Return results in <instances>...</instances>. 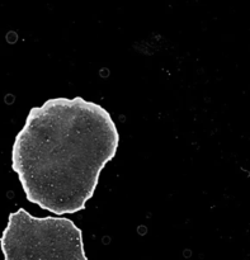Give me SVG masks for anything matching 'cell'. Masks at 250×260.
I'll return each mask as SVG.
<instances>
[{
  "mask_svg": "<svg viewBox=\"0 0 250 260\" xmlns=\"http://www.w3.org/2000/svg\"><path fill=\"white\" fill-rule=\"evenodd\" d=\"M118 145L116 123L101 104L52 98L30 108L14 139L12 169L28 202L58 217L74 215L93 198Z\"/></svg>",
  "mask_w": 250,
  "mask_h": 260,
  "instance_id": "1",
  "label": "cell"
},
{
  "mask_svg": "<svg viewBox=\"0 0 250 260\" xmlns=\"http://www.w3.org/2000/svg\"><path fill=\"white\" fill-rule=\"evenodd\" d=\"M4 260H88L83 231L66 217H35L24 208L10 212L0 236Z\"/></svg>",
  "mask_w": 250,
  "mask_h": 260,
  "instance_id": "2",
  "label": "cell"
}]
</instances>
